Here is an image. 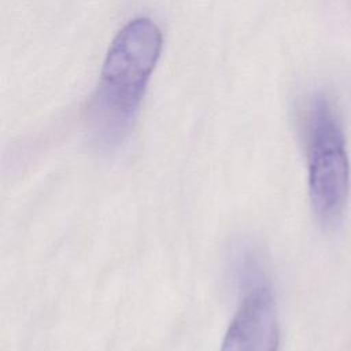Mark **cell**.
<instances>
[{
	"label": "cell",
	"mask_w": 351,
	"mask_h": 351,
	"mask_svg": "<svg viewBox=\"0 0 351 351\" xmlns=\"http://www.w3.org/2000/svg\"><path fill=\"white\" fill-rule=\"evenodd\" d=\"M162 43L160 29L148 18L130 21L111 43L86 107L88 130L97 147L115 148L130 132Z\"/></svg>",
	"instance_id": "6da1fadb"
},
{
	"label": "cell",
	"mask_w": 351,
	"mask_h": 351,
	"mask_svg": "<svg viewBox=\"0 0 351 351\" xmlns=\"http://www.w3.org/2000/svg\"><path fill=\"white\" fill-rule=\"evenodd\" d=\"M243 292L221 351H278L280 328L270 288L263 282Z\"/></svg>",
	"instance_id": "3957f363"
},
{
	"label": "cell",
	"mask_w": 351,
	"mask_h": 351,
	"mask_svg": "<svg viewBox=\"0 0 351 351\" xmlns=\"http://www.w3.org/2000/svg\"><path fill=\"white\" fill-rule=\"evenodd\" d=\"M308 191L317 217L335 222L343 213L350 189V163L339 114L324 93L314 95L304 111Z\"/></svg>",
	"instance_id": "7a4b0ae2"
}]
</instances>
